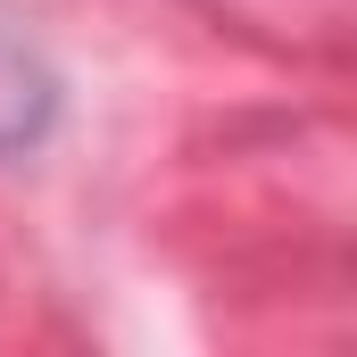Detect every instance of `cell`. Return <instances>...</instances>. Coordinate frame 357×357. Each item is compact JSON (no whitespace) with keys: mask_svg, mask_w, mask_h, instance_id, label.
Listing matches in <instances>:
<instances>
[{"mask_svg":"<svg viewBox=\"0 0 357 357\" xmlns=\"http://www.w3.org/2000/svg\"><path fill=\"white\" fill-rule=\"evenodd\" d=\"M50 125H59V75H50V59L33 42H17V33H0V158L42 150Z\"/></svg>","mask_w":357,"mask_h":357,"instance_id":"1","label":"cell"}]
</instances>
